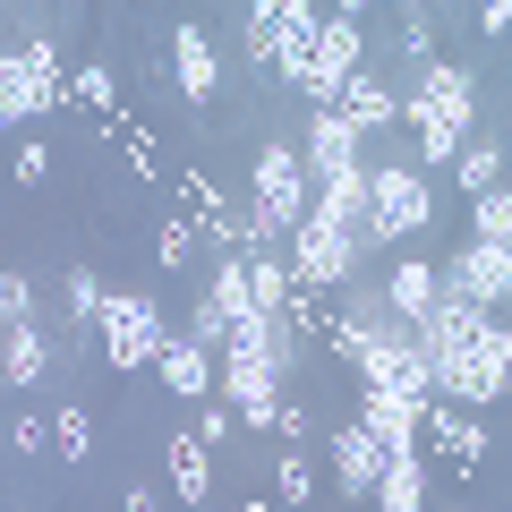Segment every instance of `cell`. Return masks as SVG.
Listing matches in <instances>:
<instances>
[{
  "mask_svg": "<svg viewBox=\"0 0 512 512\" xmlns=\"http://www.w3.org/2000/svg\"><path fill=\"white\" fill-rule=\"evenodd\" d=\"M128 69H137V103L163 128H180L188 146H231L256 120L248 69L231 52V18L222 0H171V9H128Z\"/></svg>",
  "mask_w": 512,
  "mask_h": 512,
  "instance_id": "6da1fadb",
  "label": "cell"
},
{
  "mask_svg": "<svg viewBox=\"0 0 512 512\" xmlns=\"http://www.w3.org/2000/svg\"><path fill=\"white\" fill-rule=\"evenodd\" d=\"M487 120H504V69H478L470 52H436L419 77H402V154L436 180Z\"/></svg>",
  "mask_w": 512,
  "mask_h": 512,
  "instance_id": "7a4b0ae2",
  "label": "cell"
},
{
  "mask_svg": "<svg viewBox=\"0 0 512 512\" xmlns=\"http://www.w3.org/2000/svg\"><path fill=\"white\" fill-rule=\"evenodd\" d=\"M137 69H128V9H103L94 18V43L77 52V77H69V137H77V163L94 146H111L128 120H137Z\"/></svg>",
  "mask_w": 512,
  "mask_h": 512,
  "instance_id": "3957f363",
  "label": "cell"
},
{
  "mask_svg": "<svg viewBox=\"0 0 512 512\" xmlns=\"http://www.w3.org/2000/svg\"><path fill=\"white\" fill-rule=\"evenodd\" d=\"M180 154H188L180 128H163L154 111H137V120L111 137V146H94V154H86L94 188H103V214L120 222V231H128L137 214H154V205L171 197V171H180Z\"/></svg>",
  "mask_w": 512,
  "mask_h": 512,
  "instance_id": "277c9868",
  "label": "cell"
},
{
  "mask_svg": "<svg viewBox=\"0 0 512 512\" xmlns=\"http://www.w3.org/2000/svg\"><path fill=\"white\" fill-rule=\"evenodd\" d=\"M453 231V197H444L436 171H419L402 146L376 154V171H367V256L384 248H436V239Z\"/></svg>",
  "mask_w": 512,
  "mask_h": 512,
  "instance_id": "5b68a950",
  "label": "cell"
},
{
  "mask_svg": "<svg viewBox=\"0 0 512 512\" xmlns=\"http://www.w3.org/2000/svg\"><path fill=\"white\" fill-rule=\"evenodd\" d=\"M376 35H384V0H325L316 43H308V60H299V86H291L282 111H333V94H342L350 69L376 52Z\"/></svg>",
  "mask_w": 512,
  "mask_h": 512,
  "instance_id": "8992f818",
  "label": "cell"
},
{
  "mask_svg": "<svg viewBox=\"0 0 512 512\" xmlns=\"http://www.w3.org/2000/svg\"><path fill=\"white\" fill-rule=\"evenodd\" d=\"M43 265H52V333L69 342L77 367H94V325H103V299L120 282V265L94 239H43Z\"/></svg>",
  "mask_w": 512,
  "mask_h": 512,
  "instance_id": "52a82bcc",
  "label": "cell"
},
{
  "mask_svg": "<svg viewBox=\"0 0 512 512\" xmlns=\"http://www.w3.org/2000/svg\"><path fill=\"white\" fill-rule=\"evenodd\" d=\"M137 444H146V461L163 470V487H171V504H180V512L222 504V453L197 436V427H188V410L146 419V427H137Z\"/></svg>",
  "mask_w": 512,
  "mask_h": 512,
  "instance_id": "ba28073f",
  "label": "cell"
},
{
  "mask_svg": "<svg viewBox=\"0 0 512 512\" xmlns=\"http://www.w3.org/2000/svg\"><path fill=\"white\" fill-rule=\"evenodd\" d=\"M120 256L146 282H163V291H188V282L205 274V231L180 214V205H154V214H137L120 231Z\"/></svg>",
  "mask_w": 512,
  "mask_h": 512,
  "instance_id": "9c48e42d",
  "label": "cell"
},
{
  "mask_svg": "<svg viewBox=\"0 0 512 512\" xmlns=\"http://www.w3.org/2000/svg\"><path fill=\"white\" fill-rule=\"evenodd\" d=\"M282 265H291V291H342V282H359L376 256H367L359 231H333V222H299L291 239H282Z\"/></svg>",
  "mask_w": 512,
  "mask_h": 512,
  "instance_id": "30bf717a",
  "label": "cell"
},
{
  "mask_svg": "<svg viewBox=\"0 0 512 512\" xmlns=\"http://www.w3.org/2000/svg\"><path fill=\"white\" fill-rule=\"evenodd\" d=\"M436 282H444V299L504 308V299H512V248H504V239H461V231H444V239H436Z\"/></svg>",
  "mask_w": 512,
  "mask_h": 512,
  "instance_id": "8fae6325",
  "label": "cell"
},
{
  "mask_svg": "<svg viewBox=\"0 0 512 512\" xmlns=\"http://www.w3.org/2000/svg\"><path fill=\"white\" fill-rule=\"evenodd\" d=\"M316 453H325V495H333L342 512H350V504H367V487H376V470L393 461V453H384V444L367 436V427L350 419L342 402L325 410V436H316Z\"/></svg>",
  "mask_w": 512,
  "mask_h": 512,
  "instance_id": "7c38bea8",
  "label": "cell"
},
{
  "mask_svg": "<svg viewBox=\"0 0 512 512\" xmlns=\"http://www.w3.org/2000/svg\"><path fill=\"white\" fill-rule=\"evenodd\" d=\"M60 376H77V359H69V342L52 325H0V402L52 393Z\"/></svg>",
  "mask_w": 512,
  "mask_h": 512,
  "instance_id": "4fadbf2b",
  "label": "cell"
},
{
  "mask_svg": "<svg viewBox=\"0 0 512 512\" xmlns=\"http://www.w3.org/2000/svg\"><path fill=\"white\" fill-rule=\"evenodd\" d=\"M256 487H265V512H316L325 504V453L316 444H282V436H256Z\"/></svg>",
  "mask_w": 512,
  "mask_h": 512,
  "instance_id": "5bb4252c",
  "label": "cell"
},
{
  "mask_svg": "<svg viewBox=\"0 0 512 512\" xmlns=\"http://www.w3.org/2000/svg\"><path fill=\"white\" fill-rule=\"evenodd\" d=\"M0 461H9V487H43L52 478V402L26 393V402H0Z\"/></svg>",
  "mask_w": 512,
  "mask_h": 512,
  "instance_id": "9a60e30c",
  "label": "cell"
},
{
  "mask_svg": "<svg viewBox=\"0 0 512 512\" xmlns=\"http://www.w3.org/2000/svg\"><path fill=\"white\" fill-rule=\"evenodd\" d=\"M205 393H222V350L197 342V333H171L163 359H154V419H163V410L205 402Z\"/></svg>",
  "mask_w": 512,
  "mask_h": 512,
  "instance_id": "2e32d148",
  "label": "cell"
},
{
  "mask_svg": "<svg viewBox=\"0 0 512 512\" xmlns=\"http://www.w3.org/2000/svg\"><path fill=\"white\" fill-rule=\"evenodd\" d=\"M282 367L274 350H222V402L248 419V436H274V402H282Z\"/></svg>",
  "mask_w": 512,
  "mask_h": 512,
  "instance_id": "e0dca14e",
  "label": "cell"
},
{
  "mask_svg": "<svg viewBox=\"0 0 512 512\" xmlns=\"http://www.w3.org/2000/svg\"><path fill=\"white\" fill-rule=\"evenodd\" d=\"M367 282L384 291V308L402 316V325H419V316L444 299V282H436V248H384L376 265H367Z\"/></svg>",
  "mask_w": 512,
  "mask_h": 512,
  "instance_id": "ac0fdd59",
  "label": "cell"
},
{
  "mask_svg": "<svg viewBox=\"0 0 512 512\" xmlns=\"http://www.w3.org/2000/svg\"><path fill=\"white\" fill-rule=\"evenodd\" d=\"M487 188H512V128H504V120H487L470 146L444 163V197H453V205L487 197Z\"/></svg>",
  "mask_w": 512,
  "mask_h": 512,
  "instance_id": "d6986e66",
  "label": "cell"
},
{
  "mask_svg": "<svg viewBox=\"0 0 512 512\" xmlns=\"http://www.w3.org/2000/svg\"><path fill=\"white\" fill-rule=\"evenodd\" d=\"M69 163H77L69 128H26V137H9V188H18V197H43Z\"/></svg>",
  "mask_w": 512,
  "mask_h": 512,
  "instance_id": "ffe728a7",
  "label": "cell"
},
{
  "mask_svg": "<svg viewBox=\"0 0 512 512\" xmlns=\"http://www.w3.org/2000/svg\"><path fill=\"white\" fill-rule=\"evenodd\" d=\"M470 367H478V393L504 410V393H512V316H504V308H478V325H470Z\"/></svg>",
  "mask_w": 512,
  "mask_h": 512,
  "instance_id": "44dd1931",
  "label": "cell"
},
{
  "mask_svg": "<svg viewBox=\"0 0 512 512\" xmlns=\"http://www.w3.org/2000/svg\"><path fill=\"white\" fill-rule=\"evenodd\" d=\"M367 504H376V512H427V504H436V470H427V453H393L376 470V487H367Z\"/></svg>",
  "mask_w": 512,
  "mask_h": 512,
  "instance_id": "7402d4cb",
  "label": "cell"
},
{
  "mask_svg": "<svg viewBox=\"0 0 512 512\" xmlns=\"http://www.w3.org/2000/svg\"><path fill=\"white\" fill-rule=\"evenodd\" d=\"M188 427H197V436L214 444L222 461H231V453H248V419H239V410L222 402V393H205V402H188Z\"/></svg>",
  "mask_w": 512,
  "mask_h": 512,
  "instance_id": "603a6c76",
  "label": "cell"
},
{
  "mask_svg": "<svg viewBox=\"0 0 512 512\" xmlns=\"http://www.w3.org/2000/svg\"><path fill=\"white\" fill-rule=\"evenodd\" d=\"M453 231L461 239H504V248H512V188H487V197L453 205Z\"/></svg>",
  "mask_w": 512,
  "mask_h": 512,
  "instance_id": "cb8c5ba5",
  "label": "cell"
},
{
  "mask_svg": "<svg viewBox=\"0 0 512 512\" xmlns=\"http://www.w3.org/2000/svg\"><path fill=\"white\" fill-rule=\"evenodd\" d=\"M282 299H291V265H282V248H248V308L256 316H282Z\"/></svg>",
  "mask_w": 512,
  "mask_h": 512,
  "instance_id": "d4e9b609",
  "label": "cell"
}]
</instances>
